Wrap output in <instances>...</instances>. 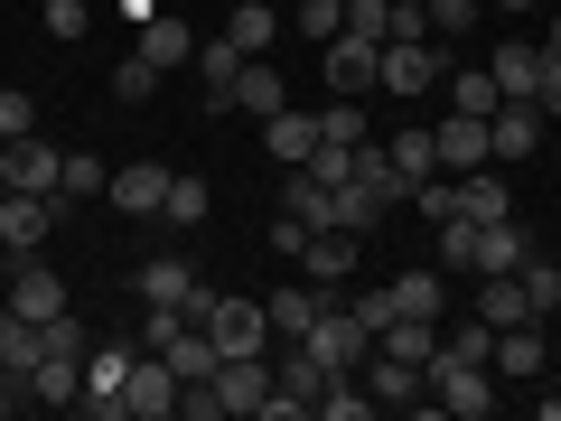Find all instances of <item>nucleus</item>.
I'll return each instance as SVG.
<instances>
[{
    "label": "nucleus",
    "mask_w": 561,
    "mask_h": 421,
    "mask_svg": "<svg viewBox=\"0 0 561 421\" xmlns=\"http://www.w3.org/2000/svg\"><path fill=\"white\" fill-rule=\"evenodd\" d=\"M496 365H459V356H431V402L440 412H459V421H486L496 412Z\"/></svg>",
    "instance_id": "f03ea898"
},
{
    "label": "nucleus",
    "mask_w": 561,
    "mask_h": 421,
    "mask_svg": "<svg viewBox=\"0 0 561 421\" xmlns=\"http://www.w3.org/2000/svg\"><path fill=\"white\" fill-rule=\"evenodd\" d=\"M179 365L169 356H131V375H122V421H160V412H179Z\"/></svg>",
    "instance_id": "7ed1b4c3"
},
{
    "label": "nucleus",
    "mask_w": 561,
    "mask_h": 421,
    "mask_svg": "<svg viewBox=\"0 0 561 421\" xmlns=\"http://www.w3.org/2000/svg\"><path fill=\"white\" fill-rule=\"evenodd\" d=\"M113 94H122V103H150V94H160V66H150V57L131 47V57L113 66Z\"/></svg>",
    "instance_id": "58836bf2"
},
{
    "label": "nucleus",
    "mask_w": 561,
    "mask_h": 421,
    "mask_svg": "<svg viewBox=\"0 0 561 421\" xmlns=\"http://www.w3.org/2000/svg\"><path fill=\"white\" fill-rule=\"evenodd\" d=\"M28 394H38V402H57V412H76V394H84V356L47 346V356L28 365Z\"/></svg>",
    "instance_id": "5701e85b"
},
{
    "label": "nucleus",
    "mask_w": 561,
    "mask_h": 421,
    "mask_svg": "<svg viewBox=\"0 0 561 421\" xmlns=\"http://www.w3.org/2000/svg\"><path fill=\"white\" fill-rule=\"evenodd\" d=\"M496 384H534L542 375V319H524V328H496Z\"/></svg>",
    "instance_id": "aec40b11"
},
{
    "label": "nucleus",
    "mask_w": 561,
    "mask_h": 421,
    "mask_svg": "<svg viewBox=\"0 0 561 421\" xmlns=\"http://www.w3.org/2000/svg\"><path fill=\"white\" fill-rule=\"evenodd\" d=\"M440 84V57H431V38H393L375 66V94H431Z\"/></svg>",
    "instance_id": "f8f14e48"
},
{
    "label": "nucleus",
    "mask_w": 561,
    "mask_h": 421,
    "mask_svg": "<svg viewBox=\"0 0 561 421\" xmlns=\"http://www.w3.org/2000/svg\"><path fill=\"white\" fill-rule=\"evenodd\" d=\"M103 187H113V160H94V150H66L57 197H103Z\"/></svg>",
    "instance_id": "f704fd0d"
},
{
    "label": "nucleus",
    "mask_w": 561,
    "mask_h": 421,
    "mask_svg": "<svg viewBox=\"0 0 561 421\" xmlns=\"http://www.w3.org/2000/svg\"><path fill=\"white\" fill-rule=\"evenodd\" d=\"M28 394V375H0V412H10V402H20Z\"/></svg>",
    "instance_id": "3c124183"
},
{
    "label": "nucleus",
    "mask_w": 561,
    "mask_h": 421,
    "mask_svg": "<svg viewBox=\"0 0 561 421\" xmlns=\"http://www.w3.org/2000/svg\"><path fill=\"white\" fill-rule=\"evenodd\" d=\"M383 150H393V169H402V179H431V169H440V140H431V132H393V140H383Z\"/></svg>",
    "instance_id": "e433bc0d"
},
{
    "label": "nucleus",
    "mask_w": 561,
    "mask_h": 421,
    "mask_svg": "<svg viewBox=\"0 0 561 421\" xmlns=\"http://www.w3.org/2000/svg\"><path fill=\"white\" fill-rule=\"evenodd\" d=\"M412 206H421L431 225H440V216H459V179H421V187H412Z\"/></svg>",
    "instance_id": "79ce46f5"
},
{
    "label": "nucleus",
    "mask_w": 561,
    "mask_h": 421,
    "mask_svg": "<svg viewBox=\"0 0 561 421\" xmlns=\"http://www.w3.org/2000/svg\"><path fill=\"white\" fill-rule=\"evenodd\" d=\"M319 309H328L319 281H290V291H272V300H262V319H272V338H309V328H319Z\"/></svg>",
    "instance_id": "6ab92c4d"
},
{
    "label": "nucleus",
    "mask_w": 561,
    "mask_h": 421,
    "mask_svg": "<svg viewBox=\"0 0 561 421\" xmlns=\"http://www.w3.org/2000/svg\"><path fill=\"white\" fill-rule=\"evenodd\" d=\"M84 29H94L84 0H47V38H84Z\"/></svg>",
    "instance_id": "c03bdc74"
},
{
    "label": "nucleus",
    "mask_w": 561,
    "mask_h": 421,
    "mask_svg": "<svg viewBox=\"0 0 561 421\" xmlns=\"http://www.w3.org/2000/svg\"><path fill=\"white\" fill-rule=\"evenodd\" d=\"M440 356H459V365H486V356H496V328H486L478 309H468L459 328H440Z\"/></svg>",
    "instance_id": "c9c22d12"
},
{
    "label": "nucleus",
    "mask_w": 561,
    "mask_h": 421,
    "mask_svg": "<svg viewBox=\"0 0 561 421\" xmlns=\"http://www.w3.org/2000/svg\"><path fill=\"white\" fill-rule=\"evenodd\" d=\"M103 197H113L122 216H160V206H169V169H160V160H131V169H113Z\"/></svg>",
    "instance_id": "f3484780"
},
{
    "label": "nucleus",
    "mask_w": 561,
    "mask_h": 421,
    "mask_svg": "<svg viewBox=\"0 0 561 421\" xmlns=\"http://www.w3.org/2000/svg\"><path fill=\"white\" fill-rule=\"evenodd\" d=\"M393 38H431V10H421V0H393V10H383V47Z\"/></svg>",
    "instance_id": "a19ab883"
},
{
    "label": "nucleus",
    "mask_w": 561,
    "mask_h": 421,
    "mask_svg": "<svg viewBox=\"0 0 561 421\" xmlns=\"http://www.w3.org/2000/svg\"><path fill=\"white\" fill-rule=\"evenodd\" d=\"M383 356H402V365H421V375H431V356H440V319H393L383 328Z\"/></svg>",
    "instance_id": "c85d7f7f"
},
{
    "label": "nucleus",
    "mask_w": 561,
    "mask_h": 421,
    "mask_svg": "<svg viewBox=\"0 0 561 421\" xmlns=\"http://www.w3.org/2000/svg\"><path fill=\"white\" fill-rule=\"evenodd\" d=\"M478 319H486V328H524V319H534V300H524V281H515V272H486Z\"/></svg>",
    "instance_id": "c756f323"
},
{
    "label": "nucleus",
    "mask_w": 561,
    "mask_h": 421,
    "mask_svg": "<svg viewBox=\"0 0 561 421\" xmlns=\"http://www.w3.org/2000/svg\"><path fill=\"white\" fill-rule=\"evenodd\" d=\"M243 66H253V57H243L225 29H216V38H197V76H206V103H216V113L234 103V76H243Z\"/></svg>",
    "instance_id": "393cba45"
},
{
    "label": "nucleus",
    "mask_w": 561,
    "mask_h": 421,
    "mask_svg": "<svg viewBox=\"0 0 561 421\" xmlns=\"http://www.w3.org/2000/svg\"><path fill=\"white\" fill-rule=\"evenodd\" d=\"M140 300H150V309H187V319L206 328L216 291L197 281V262H187V253H150V262H140Z\"/></svg>",
    "instance_id": "f257e3e1"
},
{
    "label": "nucleus",
    "mask_w": 561,
    "mask_h": 421,
    "mask_svg": "<svg viewBox=\"0 0 561 421\" xmlns=\"http://www.w3.org/2000/svg\"><path fill=\"white\" fill-rule=\"evenodd\" d=\"M262 150H272L280 169H309V160H319V113H300V103L262 113Z\"/></svg>",
    "instance_id": "2eb2a0df"
},
{
    "label": "nucleus",
    "mask_w": 561,
    "mask_h": 421,
    "mask_svg": "<svg viewBox=\"0 0 561 421\" xmlns=\"http://www.w3.org/2000/svg\"><path fill=\"white\" fill-rule=\"evenodd\" d=\"M280 206H290L309 235H319V225H337V187H328L319 169H280Z\"/></svg>",
    "instance_id": "412c9836"
},
{
    "label": "nucleus",
    "mask_w": 561,
    "mask_h": 421,
    "mask_svg": "<svg viewBox=\"0 0 561 421\" xmlns=\"http://www.w3.org/2000/svg\"><path fill=\"white\" fill-rule=\"evenodd\" d=\"M486 76H496V94H505V103H534V84H542V47H534V38H505Z\"/></svg>",
    "instance_id": "b1692460"
},
{
    "label": "nucleus",
    "mask_w": 561,
    "mask_h": 421,
    "mask_svg": "<svg viewBox=\"0 0 561 421\" xmlns=\"http://www.w3.org/2000/svg\"><path fill=\"white\" fill-rule=\"evenodd\" d=\"M431 140H440V169H459V179H468V169H486V122L478 113H440V122H431Z\"/></svg>",
    "instance_id": "a211bd4d"
},
{
    "label": "nucleus",
    "mask_w": 561,
    "mask_h": 421,
    "mask_svg": "<svg viewBox=\"0 0 561 421\" xmlns=\"http://www.w3.org/2000/svg\"><path fill=\"white\" fill-rule=\"evenodd\" d=\"M319 57H328V84H337V94H375V66H383V38H356V29H337V38H328Z\"/></svg>",
    "instance_id": "ddd939ff"
},
{
    "label": "nucleus",
    "mask_w": 561,
    "mask_h": 421,
    "mask_svg": "<svg viewBox=\"0 0 561 421\" xmlns=\"http://www.w3.org/2000/svg\"><path fill=\"white\" fill-rule=\"evenodd\" d=\"M534 150H542V113H534V103H496V113H486V160H534Z\"/></svg>",
    "instance_id": "dca6fc26"
},
{
    "label": "nucleus",
    "mask_w": 561,
    "mask_h": 421,
    "mask_svg": "<svg viewBox=\"0 0 561 421\" xmlns=\"http://www.w3.org/2000/svg\"><path fill=\"white\" fill-rule=\"evenodd\" d=\"M280 103H290V84H280V66L272 57H253V66H243V76H234V113H280Z\"/></svg>",
    "instance_id": "bb28decb"
},
{
    "label": "nucleus",
    "mask_w": 561,
    "mask_h": 421,
    "mask_svg": "<svg viewBox=\"0 0 561 421\" xmlns=\"http://www.w3.org/2000/svg\"><path fill=\"white\" fill-rule=\"evenodd\" d=\"M290 29H300V38H337V29H346V0H300V10H290Z\"/></svg>",
    "instance_id": "4c0bfd02"
},
{
    "label": "nucleus",
    "mask_w": 561,
    "mask_h": 421,
    "mask_svg": "<svg viewBox=\"0 0 561 421\" xmlns=\"http://www.w3.org/2000/svg\"><path fill=\"white\" fill-rule=\"evenodd\" d=\"M421 10H431V38H459V29L478 20V0H421Z\"/></svg>",
    "instance_id": "37998d69"
},
{
    "label": "nucleus",
    "mask_w": 561,
    "mask_h": 421,
    "mask_svg": "<svg viewBox=\"0 0 561 421\" xmlns=\"http://www.w3.org/2000/svg\"><path fill=\"white\" fill-rule=\"evenodd\" d=\"M515 281H524V300H534V319H561V262L552 253H524Z\"/></svg>",
    "instance_id": "2f4dec72"
},
{
    "label": "nucleus",
    "mask_w": 561,
    "mask_h": 421,
    "mask_svg": "<svg viewBox=\"0 0 561 421\" xmlns=\"http://www.w3.org/2000/svg\"><path fill=\"white\" fill-rule=\"evenodd\" d=\"M20 132H38V103H28V94H0V140H20Z\"/></svg>",
    "instance_id": "09e8293b"
},
{
    "label": "nucleus",
    "mask_w": 561,
    "mask_h": 421,
    "mask_svg": "<svg viewBox=\"0 0 561 421\" xmlns=\"http://www.w3.org/2000/svg\"><path fill=\"white\" fill-rule=\"evenodd\" d=\"M534 10H552V0H496V20H534Z\"/></svg>",
    "instance_id": "8fccbe9b"
},
{
    "label": "nucleus",
    "mask_w": 561,
    "mask_h": 421,
    "mask_svg": "<svg viewBox=\"0 0 561 421\" xmlns=\"http://www.w3.org/2000/svg\"><path fill=\"white\" fill-rule=\"evenodd\" d=\"M206 338H216V356H262V346H272V319H262V300H225V291H216Z\"/></svg>",
    "instance_id": "1a4fd4ad"
},
{
    "label": "nucleus",
    "mask_w": 561,
    "mask_h": 421,
    "mask_svg": "<svg viewBox=\"0 0 561 421\" xmlns=\"http://www.w3.org/2000/svg\"><path fill=\"white\" fill-rule=\"evenodd\" d=\"M346 10H393V0H346Z\"/></svg>",
    "instance_id": "603ef678"
},
{
    "label": "nucleus",
    "mask_w": 561,
    "mask_h": 421,
    "mask_svg": "<svg viewBox=\"0 0 561 421\" xmlns=\"http://www.w3.org/2000/svg\"><path fill=\"white\" fill-rule=\"evenodd\" d=\"M169 225H206V179H179V169H169V206H160Z\"/></svg>",
    "instance_id": "ea45409f"
},
{
    "label": "nucleus",
    "mask_w": 561,
    "mask_h": 421,
    "mask_svg": "<svg viewBox=\"0 0 561 421\" xmlns=\"http://www.w3.org/2000/svg\"><path fill=\"white\" fill-rule=\"evenodd\" d=\"M365 319V338H383V328H393V291H356V300H346Z\"/></svg>",
    "instance_id": "49530a36"
},
{
    "label": "nucleus",
    "mask_w": 561,
    "mask_h": 421,
    "mask_svg": "<svg viewBox=\"0 0 561 421\" xmlns=\"http://www.w3.org/2000/svg\"><path fill=\"white\" fill-rule=\"evenodd\" d=\"M140 57L160 66V76H179V66H197V29L160 10V20H140Z\"/></svg>",
    "instance_id": "4be33fe9"
},
{
    "label": "nucleus",
    "mask_w": 561,
    "mask_h": 421,
    "mask_svg": "<svg viewBox=\"0 0 561 421\" xmlns=\"http://www.w3.org/2000/svg\"><path fill=\"white\" fill-rule=\"evenodd\" d=\"M356 375H365V394H375V412H431V375H421V365H402V356L375 346Z\"/></svg>",
    "instance_id": "20e7f679"
},
{
    "label": "nucleus",
    "mask_w": 561,
    "mask_h": 421,
    "mask_svg": "<svg viewBox=\"0 0 561 421\" xmlns=\"http://www.w3.org/2000/svg\"><path fill=\"white\" fill-rule=\"evenodd\" d=\"M534 113H542V122H561V57H552V47H542V84H534Z\"/></svg>",
    "instance_id": "de8ad7c7"
},
{
    "label": "nucleus",
    "mask_w": 561,
    "mask_h": 421,
    "mask_svg": "<svg viewBox=\"0 0 561 421\" xmlns=\"http://www.w3.org/2000/svg\"><path fill=\"white\" fill-rule=\"evenodd\" d=\"M383 291H393V319H440V272H402Z\"/></svg>",
    "instance_id": "72a5a7b5"
},
{
    "label": "nucleus",
    "mask_w": 561,
    "mask_h": 421,
    "mask_svg": "<svg viewBox=\"0 0 561 421\" xmlns=\"http://www.w3.org/2000/svg\"><path fill=\"white\" fill-rule=\"evenodd\" d=\"M440 94H449V113H478V122H486V113H496V103H505L486 66H459V76H440Z\"/></svg>",
    "instance_id": "473e14b6"
},
{
    "label": "nucleus",
    "mask_w": 561,
    "mask_h": 421,
    "mask_svg": "<svg viewBox=\"0 0 561 421\" xmlns=\"http://www.w3.org/2000/svg\"><path fill=\"white\" fill-rule=\"evenodd\" d=\"M122 375H131V346H84V394H76V412L122 421Z\"/></svg>",
    "instance_id": "9b49d317"
},
{
    "label": "nucleus",
    "mask_w": 561,
    "mask_h": 421,
    "mask_svg": "<svg viewBox=\"0 0 561 421\" xmlns=\"http://www.w3.org/2000/svg\"><path fill=\"white\" fill-rule=\"evenodd\" d=\"M57 206L66 197H20V187H0V243H10V262H28L47 235H57Z\"/></svg>",
    "instance_id": "423d86ee"
},
{
    "label": "nucleus",
    "mask_w": 561,
    "mask_h": 421,
    "mask_svg": "<svg viewBox=\"0 0 561 421\" xmlns=\"http://www.w3.org/2000/svg\"><path fill=\"white\" fill-rule=\"evenodd\" d=\"M10 309H20V319H38V328L66 319V281H57V262H47V253L10 262Z\"/></svg>",
    "instance_id": "0eeeda50"
},
{
    "label": "nucleus",
    "mask_w": 561,
    "mask_h": 421,
    "mask_svg": "<svg viewBox=\"0 0 561 421\" xmlns=\"http://www.w3.org/2000/svg\"><path fill=\"white\" fill-rule=\"evenodd\" d=\"M179 328H187V309H150V300H140V346H169Z\"/></svg>",
    "instance_id": "a18cd8bd"
},
{
    "label": "nucleus",
    "mask_w": 561,
    "mask_h": 421,
    "mask_svg": "<svg viewBox=\"0 0 561 421\" xmlns=\"http://www.w3.org/2000/svg\"><path fill=\"white\" fill-rule=\"evenodd\" d=\"M356 253H365V235H356V225H319V235L300 243V272L319 281V291H337V281L356 272Z\"/></svg>",
    "instance_id": "4468645a"
},
{
    "label": "nucleus",
    "mask_w": 561,
    "mask_h": 421,
    "mask_svg": "<svg viewBox=\"0 0 561 421\" xmlns=\"http://www.w3.org/2000/svg\"><path fill=\"white\" fill-rule=\"evenodd\" d=\"M309 356H319L328 375H346V365H365V356H375V338H365V319H356V309H337V300H328V309H319V328H309Z\"/></svg>",
    "instance_id": "6e6552de"
},
{
    "label": "nucleus",
    "mask_w": 561,
    "mask_h": 421,
    "mask_svg": "<svg viewBox=\"0 0 561 421\" xmlns=\"http://www.w3.org/2000/svg\"><path fill=\"white\" fill-rule=\"evenodd\" d=\"M216 412L234 421V412H253L262 421V402H272V356H216Z\"/></svg>",
    "instance_id": "39448f33"
},
{
    "label": "nucleus",
    "mask_w": 561,
    "mask_h": 421,
    "mask_svg": "<svg viewBox=\"0 0 561 421\" xmlns=\"http://www.w3.org/2000/svg\"><path fill=\"white\" fill-rule=\"evenodd\" d=\"M57 150H47L38 132H20V140H0V187H20V197H57Z\"/></svg>",
    "instance_id": "9d476101"
},
{
    "label": "nucleus",
    "mask_w": 561,
    "mask_h": 421,
    "mask_svg": "<svg viewBox=\"0 0 561 421\" xmlns=\"http://www.w3.org/2000/svg\"><path fill=\"white\" fill-rule=\"evenodd\" d=\"M225 38H234L243 57H272V38H280V10H272V0H234V10H225Z\"/></svg>",
    "instance_id": "a878e982"
},
{
    "label": "nucleus",
    "mask_w": 561,
    "mask_h": 421,
    "mask_svg": "<svg viewBox=\"0 0 561 421\" xmlns=\"http://www.w3.org/2000/svg\"><path fill=\"white\" fill-rule=\"evenodd\" d=\"M150 356H169V365H179V384H206V375H216V338H206L197 319H187L169 346H150Z\"/></svg>",
    "instance_id": "7c9ffc66"
},
{
    "label": "nucleus",
    "mask_w": 561,
    "mask_h": 421,
    "mask_svg": "<svg viewBox=\"0 0 561 421\" xmlns=\"http://www.w3.org/2000/svg\"><path fill=\"white\" fill-rule=\"evenodd\" d=\"M38 356H47V328L20 319V309H0V375H28Z\"/></svg>",
    "instance_id": "cd10ccee"
}]
</instances>
